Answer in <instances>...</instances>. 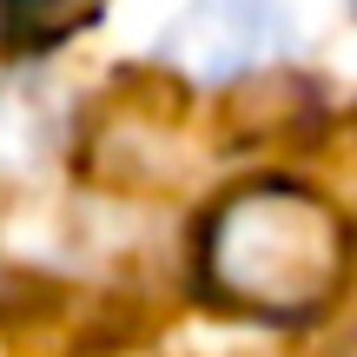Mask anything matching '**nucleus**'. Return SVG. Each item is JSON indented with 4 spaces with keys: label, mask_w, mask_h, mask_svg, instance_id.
Returning a JSON list of instances; mask_svg holds the SVG:
<instances>
[{
    "label": "nucleus",
    "mask_w": 357,
    "mask_h": 357,
    "mask_svg": "<svg viewBox=\"0 0 357 357\" xmlns=\"http://www.w3.org/2000/svg\"><path fill=\"white\" fill-rule=\"evenodd\" d=\"M106 13V0H0V33L20 53H47L60 40H73L79 26H93Z\"/></svg>",
    "instance_id": "nucleus-3"
},
{
    "label": "nucleus",
    "mask_w": 357,
    "mask_h": 357,
    "mask_svg": "<svg viewBox=\"0 0 357 357\" xmlns=\"http://www.w3.org/2000/svg\"><path fill=\"white\" fill-rule=\"evenodd\" d=\"M351 278V225L305 185H245L205 218L199 284L225 311L265 324L318 318Z\"/></svg>",
    "instance_id": "nucleus-1"
},
{
    "label": "nucleus",
    "mask_w": 357,
    "mask_h": 357,
    "mask_svg": "<svg viewBox=\"0 0 357 357\" xmlns=\"http://www.w3.org/2000/svg\"><path fill=\"white\" fill-rule=\"evenodd\" d=\"M278 0H192L166 33V60L192 79H238L278 47Z\"/></svg>",
    "instance_id": "nucleus-2"
}]
</instances>
